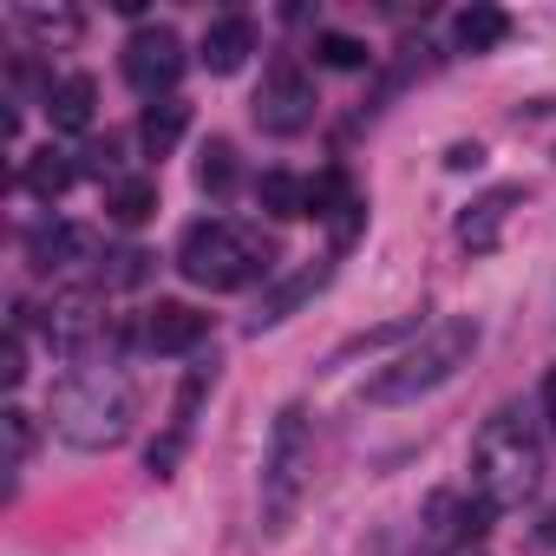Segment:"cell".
Segmentation results:
<instances>
[{
  "mask_svg": "<svg viewBox=\"0 0 556 556\" xmlns=\"http://www.w3.org/2000/svg\"><path fill=\"white\" fill-rule=\"evenodd\" d=\"M184 131H190V105H184V99H157V105H144V118H138V144H144L151 157L177 151Z\"/></svg>",
  "mask_w": 556,
  "mask_h": 556,
  "instance_id": "cell-17",
  "label": "cell"
},
{
  "mask_svg": "<svg viewBox=\"0 0 556 556\" xmlns=\"http://www.w3.org/2000/svg\"><path fill=\"white\" fill-rule=\"evenodd\" d=\"M0 380H8V387H21V380H27V341H21V328L8 334V361H0Z\"/></svg>",
  "mask_w": 556,
  "mask_h": 556,
  "instance_id": "cell-28",
  "label": "cell"
},
{
  "mask_svg": "<svg viewBox=\"0 0 556 556\" xmlns=\"http://www.w3.org/2000/svg\"><path fill=\"white\" fill-rule=\"evenodd\" d=\"M543 478V439L517 406H497L471 445V484L491 510H517Z\"/></svg>",
  "mask_w": 556,
  "mask_h": 556,
  "instance_id": "cell-2",
  "label": "cell"
},
{
  "mask_svg": "<svg viewBox=\"0 0 556 556\" xmlns=\"http://www.w3.org/2000/svg\"><path fill=\"white\" fill-rule=\"evenodd\" d=\"M105 262H112V268H99V282H105V289H138L157 255H144V249H118V255H105Z\"/></svg>",
  "mask_w": 556,
  "mask_h": 556,
  "instance_id": "cell-25",
  "label": "cell"
},
{
  "mask_svg": "<svg viewBox=\"0 0 556 556\" xmlns=\"http://www.w3.org/2000/svg\"><path fill=\"white\" fill-rule=\"evenodd\" d=\"M361 223H367V203H361V197H354V203H348V210H341V216H334V242H341V249H348V242H354V236H361Z\"/></svg>",
  "mask_w": 556,
  "mask_h": 556,
  "instance_id": "cell-29",
  "label": "cell"
},
{
  "mask_svg": "<svg viewBox=\"0 0 556 556\" xmlns=\"http://www.w3.org/2000/svg\"><path fill=\"white\" fill-rule=\"evenodd\" d=\"M348 203H354V190H348V170H321V177H308V216L334 223Z\"/></svg>",
  "mask_w": 556,
  "mask_h": 556,
  "instance_id": "cell-23",
  "label": "cell"
},
{
  "mask_svg": "<svg viewBox=\"0 0 556 556\" xmlns=\"http://www.w3.org/2000/svg\"><path fill=\"white\" fill-rule=\"evenodd\" d=\"M426 523H432V536H439V543H458V536H478V530L491 523V504H484V497L439 491V497H432V510H426Z\"/></svg>",
  "mask_w": 556,
  "mask_h": 556,
  "instance_id": "cell-13",
  "label": "cell"
},
{
  "mask_svg": "<svg viewBox=\"0 0 556 556\" xmlns=\"http://www.w3.org/2000/svg\"><path fill=\"white\" fill-rule=\"evenodd\" d=\"M315 53H321V66H341V73H354V66H367L374 53H367V40H354V34H321L315 40Z\"/></svg>",
  "mask_w": 556,
  "mask_h": 556,
  "instance_id": "cell-26",
  "label": "cell"
},
{
  "mask_svg": "<svg viewBox=\"0 0 556 556\" xmlns=\"http://www.w3.org/2000/svg\"><path fill=\"white\" fill-rule=\"evenodd\" d=\"M255 203H262L268 216H308V184H302L295 170H262Z\"/></svg>",
  "mask_w": 556,
  "mask_h": 556,
  "instance_id": "cell-19",
  "label": "cell"
},
{
  "mask_svg": "<svg viewBox=\"0 0 556 556\" xmlns=\"http://www.w3.org/2000/svg\"><path fill=\"white\" fill-rule=\"evenodd\" d=\"M406 334H419V315H400V321L361 328V334H348V341L328 354V367H348V361H361V354H380V348H393V341H406Z\"/></svg>",
  "mask_w": 556,
  "mask_h": 556,
  "instance_id": "cell-18",
  "label": "cell"
},
{
  "mask_svg": "<svg viewBox=\"0 0 556 556\" xmlns=\"http://www.w3.org/2000/svg\"><path fill=\"white\" fill-rule=\"evenodd\" d=\"M471 354H478V321H471V315H445V321H432L406 354H393V361L367 380V406H413V400L439 393Z\"/></svg>",
  "mask_w": 556,
  "mask_h": 556,
  "instance_id": "cell-1",
  "label": "cell"
},
{
  "mask_svg": "<svg viewBox=\"0 0 556 556\" xmlns=\"http://www.w3.org/2000/svg\"><path fill=\"white\" fill-rule=\"evenodd\" d=\"M0 432H8V465H27V452H34V413L8 406V413H0Z\"/></svg>",
  "mask_w": 556,
  "mask_h": 556,
  "instance_id": "cell-27",
  "label": "cell"
},
{
  "mask_svg": "<svg viewBox=\"0 0 556 556\" xmlns=\"http://www.w3.org/2000/svg\"><path fill=\"white\" fill-rule=\"evenodd\" d=\"M328 275H334V262L321 255V262H302V268H289L275 289H262V302H255V315H249V334H262V328H282L289 315H302L321 289H328Z\"/></svg>",
  "mask_w": 556,
  "mask_h": 556,
  "instance_id": "cell-8",
  "label": "cell"
},
{
  "mask_svg": "<svg viewBox=\"0 0 556 556\" xmlns=\"http://www.w3.org/2000/svg\"><path fill=\"white\" fill-rule=\"evenodd\" d=\"M184 40L170 34V27H138L131 40H125V79L144 92V99H157V92H170L177 79H184Z\"/></svg>",
  "mask_w": 556,
  "mask_h": 556,
  "instance_id": "cell-7",
  "label": "cell"
},
{
  "mask_svg": "<svg viewBox=\"0 0 556 556\" xmlns=\"http://www.w3.org/2000/svg\"><path fill=\"white\" fill-rule=\"evenodd\" d=\"M452 40H458L465 53H497V47L510 40V14L491 8V0H478V8H465V14L452 21Z\"/></svg>",
  "mask_w": 556,
  "mask_h": 556,
  "instance_id": "cell-15",
  "label": "cell"
},
{
  "mask_svg": "<svg viewBox=\"0 0 556 556\" xmlns=\"http://www.w3.org/2000/svg\"><path fill=\"white\" fill-rule=\"evenodd\" d=\"M249 53H255V27H249L242 14H223V21H210V27H203V47H197V60H203L216 79L242 73V66H249Z\"/></svg>",
  "mask_w": 556,
  "mask_h": 556,
  "instance_id": "cell-10",
  "label": "cell"
},
{
  "mask_svg": "<svg viewBox=\"0 0 556 556\" xmlns=\"http://www.w3.org/2000/svg\"><path fill=\"white\" fill-rule=\"evenodd\" d=\"M510 203H523V190H517V184H504V190L478 197V203H471V210L458 216V242H465L471 255L497 249V236H504V216H510Z\"/></svg>",
  "mask_w": 556,
  "mask_h": 556,
  "instance_id": "cell-11",
  "label": "cell"
},
{
  "mask_svg": "<svg viewBox=\"0 0 556 556\" xmlns=\"http://www.w3.org/2000/svg\"><path fill=\"white\" fill-rule=\"evenodd\" d=\"M27 255H34V268H73V262H92V229H79V223L34 229Z\"/></svg>",
  "mask_w": 556,
  "mask_h": 556,
  "instance_id": "cell-14",
  "label": "cell"
},
{
  "mask_svg": "<svg viewBox=\"0 0 556 556\" xmlns=\"http://www.w3.org/2000/svg\"><path fill=\"white\" fill-rule=\"evenodd\" d=\"M177 268H184V282L223 295V289H242V282H255V275L268 268V242L249 236V229H236V223H223V216H210V223L184 229Z\"/></svg>",
  "mask_w": 556,
  "mask_h": 556,
  "instance_id": "cell-5",
  "label": "cell"
},
{
  "mask_svg": "<svg viewBox=\"0 0 556 556\" xmlns=\"http://www.w3.org/2000/svg\"><path fill=\"white\" fill-rule=\"evenodd\" d=\"M14 21H21L40 47H66V40H79V14H73V8H34V0H27V8H14Z\"/></svg>",
  "mask_w": 556,
  "mask_h": 556,
  "instance_id": "cell-21",
  "label": "cell"
},
{
  "mask_svg": "<svg viewBox=\"0 0 556 556\" xmlns=\"http://www.w3.org/2000/svg\"><path fill=\"white\" fill-rule=\"evenodd\" d=\"M308 484H315V413L302 400H289L268 426V445H262V517H268V530H282L295 517Z\"/></svg>",
  "mask_w": 556,
  "mask_h": 556,
  "instance_id": "cell-3",
  "label": "cell"
},
{
  "mask_svg": "<svg viewBox=\"0 0 556 556\" xmlns=\"http://www.w3.org/2000/svg\"><path fill=\"white\" fill-rule=\"evenodd\" d=\"M255 125H262L268 138L308 131V125H315V79H308L302 66H275V73L262 79V92H255Z\"/></svg>",
  "mask_w": 556,
  "mask_h": 556,
  "instance_id": "cell-6",
  "label": "cell"
},
{
  "mask_svg": "<svg viewBox=\"0 0 556 556\" xmlns=\"http://www.w3.org/2000/svg\"><path fill=\"white\" fill-rule=\"evenodd\" d=\"M478 164H484V144H478V138H471V144H452V151H445V170H478Z\"/></svg>",
  "mask_w": 556,
  "mask_h": 556,
  "instance_id": "cell-30",
  "label": "cell"
},
{
  "mask_svg": "<svg viewBox=\"0 0 556 556\" xmlns=\"http://www.w3.org/2000/svg\"><path fill=\"white\" fill-rule=\"evenodd\" d=\"M203 334H210V315H197L190 302H157V308L138 321V341H144L151 354H190Z\"/></svg>",
  "mask_w": 556,
  "mask_h": 556,
  "instance_id": "cell-9",
  "label": "cell"
},
{
  "mask_svg": "<svg viewBox=\"0 0 556 556\" xmlns=\"http://www.w3.org/2000/svg\"><path fill=\"white\" fill-rule=\"evenodd\" d=\"M79 177H99V184H125V144L118 138H92L79 151Z\"/></svg>",
  "mask_w": 556,
  "mask_h": 556,
  "instance_id": "cell-24",
  "label": "cell"
},
{
  "mask_svg": "<svg viewBox=\"0 0 556 556\" xmlns=\"http://www.w3.org/2000/svg\"><path fill=\"white\" fill-rule=\"evenodd\" d=\"M105 210H112V223L138 229V223H151V216H157V184H151V177H125V184H112Z\"/></svg>",
  "mask_w": 556,
  "mask_h": 556,
  "instance_id": "cell-20",
  "label": "cell"
},
{
  "mask_svg": "<svg viewBox=\"0 0 556 556\" xmlns=\"http://www.w3.org/2000/svg\"><path fill=\"white\" fill-rule=\"evenodd\" d=\"M73 177H79V157H66V151H53V144L21 164V190L40 197V203H53L60 190H73Z\"/></svg>",
  "mask_w": 556,
  "mask_h": 556,
  "instance_id": "cell-16",
  "label": "cell"
},
{
  "mask_svg": "<svg viewBox=\"0 0 556 556\" xmlns=\"http://www.w3.org/2000/svg\"><path fill=\"white\" fill-rule=\"evenodd\" d=\"M543 413H549V426H556V374L543 380Z\"/></svg>",
  "mask_w": 556,
  "mask_h": 556,
  "instance_id": "cell-31",
  "label": "cell"
},
{
  "mask_svg": "<svg viewBox=\"0 0 556 556\" xmlns=\"http://www.w3.org/2000/svg\"><path fill=\"white\" fill-rule=\"evenodd\" d=\"M131 419H138V393H131V380H118V374H79V380H66L60 400H53V426H60V439L79 445V452H112V445L131 432Z\"/></svg>",
  "mask_w": 556,
  "mask_h": 556,
  "instance_id": "cell-4",
  "label": "cell"
},
{
  "mask_svg": "<svg viewBox=\"0 0 556 556\" xmlns=\"http://www.w3.org/2000/svg\"><path fill=\"white\" fill-rule=\"evenodd\" d=\"M197 190L203 197H229L236 190V144L229 138H210L203 157H197Z\"/></svg>",
  "mask_w": 556,
  "mask_h": 556,
  "instance_id": "cell-22",
  "label": "cell"
},
{
  "mask_svg": "<svg viewBox=\"0 0 556 556\" xmlns=\"http://www.w3.org/2000/svg\"><path fill=\"white\" fill-rule=\"evenodd\" d=\"M92 112H99V86H92L86 73H66V79L47 86V118H53V131H86Z\"/></svg>",
  "mask_w": 556,
  "mask_h": 556,
  "instance_id": "cell-12",
  "label": "cell"
}]
</instances>
